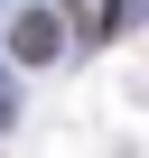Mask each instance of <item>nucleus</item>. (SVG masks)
I'll list each match as a JSON object with an SVG mask.
<instances>
[{
  "instance_id": "f257e3e1",
  "label": "nucleus",
  "mask_w": 149,
  "mask_h": 158,
  "mask_svg": "<svg viewBox=\"0 0 149 158\" xmlns=\"http://www.w3.org/2000/svg\"><path fill=\"white\" fill-rule=\"evenodd\" d=\"M19 56H28V65H37V56H56V19H37V10H28V19H19Z\"/></svg>"
}]
</instances>
